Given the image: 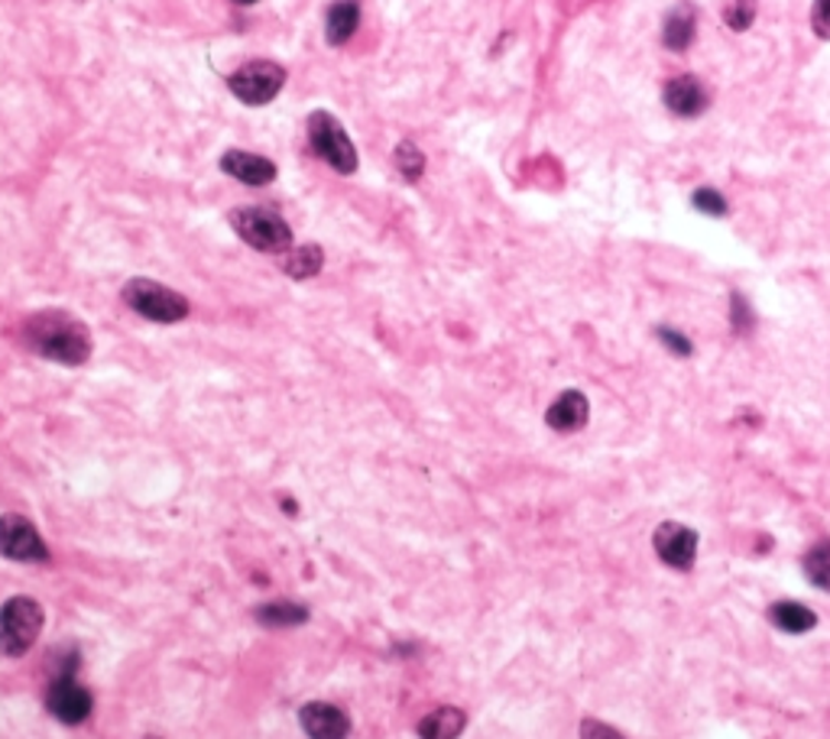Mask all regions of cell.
Segmentation results:
<instances>
[{
  "label": "cell",
  "instance_id": "4316f807",
  "mask_svg": "<svg viewBox=\"0 0 830 739\" xmlns=\"http://www.w3.org/2000/svg\"><path fill=\"white\" fill-rule=\"evenodd\" d=\"M811 27L821 40H830V0H815L811 7Z\"/></svg>",
  "mask_w": 830,
  "mask_h": 739
},
{
  "label": "cell",
  "instance_id": "ba28073f",
  "mask_svg": "<svg viewBox=\"0 0 830 739\" xmlns=\"http://www.w3.org/2000/svg\"><path fill=\"white\" fill-rule=\"evenodd\" d=\"M92 707H95L92 690L78 685L72 675H59L46 690V710L59 724L78 727V724H85L92 717Z\"/></svg>",
  "mask_w": 830,
  "mask_h": 739
},
{
  "label": "cell",
  "instance_id": "7c38bea8",
  "mask_svg": "<svg viewBox=\"0 0 830 739\" xmlns=\"http://www.w3.org/2000/svg\"><path fill=\"white\" fill-rule=\"evenodd\" d=\"M221 172H228L231 179L244 182V186H270L276 179V162L256 152L244 149H228L221 156Z\"/></svg>",
  "mask_w": 830,
  "mask_h": 739
},
{
  "label": "cell",
  "instance_id": "ac0fdd59",
  "mask_svg": "<svg viewBox=\"0 0 830 739\" xmlns=\"http://www.w3.org/2000/svg\"><path fill=\"white\" fill-rule=\"evenodd\" d=\"M322 266H325V253H322V246L318 244L290 246V250L283 253V270H286V276H293V279H312V276L322 273Z\"/></svg>",
  "mask_w": 830,
  "mask_h": 739
},
{
  "label": "cell",
  "instance_id": "cb8c5ba5",
  "mask_svg": "<svg viewBox=\"0 0 830 739\" xmlns=\"http://www.w3.org/2000/svg\"><path fill=\"white\" fill-rule=\"evenodd\" d=\"M691 201H694L697 211H704V214H711V218H724V214H727V198L721 196L717 189H697Z\"/></svg>",
  "mask_w": 830,
  "mask_h": 739
},
{
  "label": "cell",
  "instance_id": "5bb4252c",
  "mask_svg": "<svg viewBox=\"0 0 830 739\" xmlns=\"http://www.w3.org/2000/svg\"><path fill=\"white\" fill-rule=\"evenodd\" d=\"M766 616H769V623L785 633V636H805V633H811L815 626H818V613L811 610V606H805V603H798V600H779V603H773L769 610H766Z\"/></svg>",
  "mask_w": 830,
  "mask_h": 739
},
{
  "label": "cell",
  "instance_id": "9c48e42d",
  "mask_svg": "<svg viewBox=\"0 0 830 739\" xmlns=\"http://www.w3.org/2000/svg\"><path fill=\"white\" fill-rule=\"evenodd\" d=\"M697 545H701V536L684 522H662L652 532V548H655L659 561L665 568H675V571H691L694 568Z\"/></svg>",
  "mask_w": 830,
  "mask_h": 739
},
{
  "label": "cell",
  "instance_id": "9a60e30c",
  "mask_svg": "<svg viewBox=\"0 0 830 739\" xmlns=\"http://www.w3.org/2000/svg\"><path fill=\"white\" fill-rule=\"evenodd\" d=\"M467 727V714L461 707H435L416 727L419 739H458Z\"/></svg>",
  "mask_w": 830,
  "mask_h": 739
},
{
  "label": "cell",
  "instance_id": "44dd1931",
  "mask_svg": "<svg viewBox=\"0 0 830 739\" xmlns=\"http://www.w3.org/2000/svg\"><path fill=\"white\" fill-rule=\"evenodd\" d=\"M396 166H399V172H402L409 182H419L422 172H425V156H422V149L416 147L412 140H402V144L396 147Z\"/></svg>",
  "mask_w": 830,
  "mask_h": 739
},
{
  "label": "cell",
  "instance_id": "4fadbf2b",
  "mask_svg": "<svg viewBox=\"0 0 830 739\" xmlns=\"http://www.w3.org/2000/svg\"><path fill=\"white\" fill-rule=\"evenodd\" d=\"M662 101H665V107H669L675 117L691 120V117L704 114V107H707V88H704L694 75H679V78H672V82L665 85Z\"/></svg>",
  "mask_w": 830,
  "mask_h": 739
},
{
  "label": "cell",
  "instance_id": "ffe728a7",
  "mask_svg": "<svg viewBox=\"0 0 830 739\" xmlns=\"http://www.w3.org/2000/svg\"><path fill=\"white\" fill-rule=\"evenodd\" d=\"M256 620L263 626H270V630H276V626H298V623L308 620V610L298 606V603H266V606L256 610Z\"/></svg>",
  "mask_w": 830,
  "mask_h": 739
},
{
  "label": "cell",
  "instance_id": "2e32d148",
  "mask_svg": "<svg viewBox=\"0 0 830 739\" xmlns=\"http://www.w3.org/2000/svg\"><path fill=\"white\" fill-rule=\"evenodd\" d=\"M360 23V3L357 0H335L325 13V36L332 46L350 43V36L357 33Z\"/></svg>",
  "mask_w": 830,
  "mask_h": 739
},
{
  "label": "cell",
  "instance_id": "3957f363",
  "mask_svg": "<svg viewBox=\"0 0 830 739\" xmlns=\"http://www.w3.org/2000/svg\"><path fill=\"white\" fill-rule=\"evenodd\" d=\"M46 613L33 597H10L0 606V655L23 658L43 633Z\"/></svg>",
  "mask_w": 830,
  "mask_h": 739
},
{
  "label": "cell",
  "instance_id": "30bf717a",
  "mask_svg": "<svg viewBox=\"0 0 830 739\" xmlns=\"http://www.w3.org/2000/svg\"><path fill=\"white\" fill-rule=\"evenodd\" d=\"M298 724L308 739H347L350 737V720L342 707L328 700H308L298 710Z\"/></svg>",
  "mask_w": 830,
  "mask_h": 739
},
{
  "label": "cell",
  "instance_id": "d6986e66",
  "mask_svg": "<svg viewBox=\"0 0 830 739\" xmlns=\"http://www.w3.org/2000/svg\"><path fill=\"white\" fill-rule=\"evenodd\" d=\"M801 571L811 581V588L830 593V539H821V542H815L805 551Z\"/></svg>",
  "mask_w": 830,
  "mask_h": 739
},
{
  "label": "cell",
  "instance_id": "83f0119b",
  "mask_svg": "<svg viewBox=\"0 0 830 739\" xmlns=\"http://www.w3.org/2000/svg\"><path fill=\"white\" fill-rule=\"evenodd\" d=\"M234 3H256V0H234Z\"/></svg>",
  "mask_w": 830,
  "mask_h": 739
},
{
  "label": "cell",
  "instance_id": "8992f818",
  "mask_svg": "<svg viewBox=\"0 0 830 739\" xmlns=\"http://www.w3.org/2000/svg\"><path fill=\"white\" fill-rule=\"evenodd\" d=\"M286 85V68L273 59H250L238 72L228 75V88L250 107H263L276 98Z\"/></svg>",
  "mask_w": 830,
  "mask_h": 739
},
{
  "label": "cell",
  "instance_id": "8fae6325",
  "mask_svg": "<svg viewBox=\"0 0 830 739\" xmlns=\"http://www.w3.org/2000/svg\"><path fill=\"white\" fill-rule=\"evenodd\" d=\"M590 419V402L581 390H565L558 395L548 412H545V425L558 435H571V432H581Z\"/></svg>",
  "mask_w": 830,
  "mask_h": 739
},
{
  "label": "cell",
  "instance_id": "5b68a950",
  "mask_svg": "<svg viewBox=\"0 0 830 739\" xmlns=\"http://www.w3.org/2000/svg\"><path fill=\"white\" fill-rule=\"evenodd\" d=\"M305 127H308V144H312V149H315L335 172H342V176L357 172V149L350 144L344 124L332 114V110H312L308 120H305Z\"/></svg>",
  "mask_w": 830,
  "mask_h": 739
},
{
  "label": "cell",
  "instance_id": "7a4b0ae2",
  "mask_svg": "<svg viewBox=\"0 0 830 739\" xmlns=\"http://www.w3.org/2000/svg\"><path fill=\"white\" fill-rule=\"evenodd\" d=\"M228 221L238 231V237L260 253H286L293 246V228L276 208L244 204V208H234Z\"/></svg>",
  "mask_w": 830,
  "mask_h": 739
},
{
  "label": "cell",
  "instance_id": "d4e9b609",
  "mask_svg": "<svg viewBox=\"0 0 830 739\" xmlns=\"http://www.w3.org/2000/svg\"><path fill=\"white\" fill-rule=\"evenodd\" d=\"M655 335H659V341L669 347V350H672L675 357H691V350H694V345H691V341L684 338L682 331H675V328L662 325V328H659Z\"/></svg>",
  "mask_w": 830,
  "mask_h": 739
},
{
  "label": "cell",
  "instance_id": "7402d4cb",
  "mask_svg": "<svg viewBox=\"0 0 830 739\" xmlns=\"http://www.w3.org/2000/svg\"><path fill=\"white\" fill-rule=\"evenodd\" d=\"M724 20H727V27L736 30V33L749 30L753 20H756V0H733L731 7H727V13H724Z\"/></svg>",
  "mask_w": 830,
  "mask_h": 739
},
{
  "label": "cell",
  "instance_id": "e0dca14e",
  "mask_svg": "<svg viewBox=\"0 0 830 739\" xmlns=\"http://www.w3.org/2000/svg\"><path fill=\"white\" fill-rule=\"evenodd\" d=\"M694 36H697V17H694V10L687 3H679L675 10H669L665 27H662V43L672 52H684L691 50Z\"/></svg>",
  "mask_w": 830,
  "mask_h": 739
},
{
  "label": "cell",
  "instance_id": "6da1fadb",
  "mask_svg": "<svg viewBox=\"0 0 830 739\" xmlns=\"http://www.w3.org/2000/svg\"><path fill=\"white\" fill-rule=\"evenodd\" d=\"M23 345L52 363L82 367L92 357V331L65 308H43L23 321Z\"/></svg>",
  "mask_w": 830,
  "mask_h": 739
},
{
  "label": "cell",
  "instance_id": "484cf974",
  "mask_svg": "<svg viewBox=\"0 0 830 739\" xmlns=\"http://www.w3.org/2000/svg\"><path fill=\"white\" fill-rule=\"evenodd\" d=\"M581 739H627L620 730H613L610 724L603 720H593V717H585L581 720Z\"/></svg>",
  "mask_w": 830,
  "mask_h": 739
},
{
  "label": "cell",
  "instance_id": "52a82bcc",
  "mask_svg": "<svg viewBox=\"0 0 830 739\" xmlns=\"http://www.w3.org/2000/svg\"><path fill=\"white\" fill-rule=\"evenodd\" d=\"M0 555L20 564H40V561H50V545L43 542L40 529L27 516L3 513L0 516Z\"/></svg>",
  "mask_w": 830,
  "mask_h": 739
},
{
  "label": "cell",
  "instance_id": "277c9868",
  "mask_svg": "<svg viewBox=\"0 0 830 739\" xmlns=\"http://www.w3.org/2000/svg\"><path fill=\"white\" fill-rule=\"evenodd\" d=\"M120 296L137 315H144L149 321H159V325H176V321L189 318V312H192L189 298L182 293L156 283V279H144V276L130 279Z\"/></svg>",
  "mask_w": 830,
  "mask_h": 739
},
{
  "label": "cell",
  "instance_id": "603a6c76",
  "mask_svg": "<svg viewBox=\"0 0 830 739\" xmlns=\"http://www.w3.org/2000/svg\"><path fill=\"white\" fill-rule=\"evenodd\" d=\"M731 321H733V331H736V335H749V331H753V325H756L749 302L739 296V293H733L731 296Z\"/></svg>",
  "mask_w": 830,
  "mask_h": 739
}]
</instances>
